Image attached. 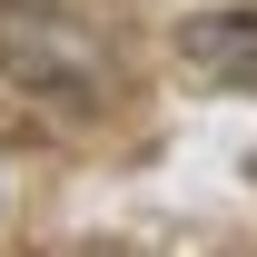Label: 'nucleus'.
I'll use <instances>...</instances> for the list:
<instances>
[{
	"instance_id": "f257e3e1",
	"label": "nucleus",
	"mask_w": 257,
	"mask_h": 257,
	"mask_svg": "<svg viewBox=\"0 0 257 257\" xmlns=\"http://www.w3.org/2000/svg\"><path fill=\"white\" fill-rule=\"evenodd\" d=\"M0 69L60 119H99L119 99V50L60 0H0Z\"/></svg>"
},
{
	"instance_id": "f03ea898",
	"label": "nucleus",
	"mask_w": 257,
	"mask_h": 257,
	"mask_svg": "<svg viewBox=\"0 0 257 257\" xmlns=\"http://www.w3.org/2000/svg\"><path fill=\"white\" fill-rule=\"evenodd\" d=\"M178 69L208 79V89L257 99V10H198L188 30H178Z\"/></svg>"
}]
</instances>
